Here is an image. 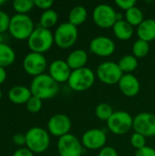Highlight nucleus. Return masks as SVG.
Returning <instances> with one entry per match:
<instances>
[{"instance_id": "nucleus-15", "label": "nucleus", "mask_w": 155, "mask_h": 156, "mask_svg": "<svg viewBox=\"0 0 155 156\" xmlns=\"http://www.w3.org/2000/svg\"><path fill=\"white\" fill-rule=\"evenodd\" d=\"M115 49V43L109 37L98 36L92 38L90 43V50L99 57H110L114 53Z\"/></svg>"}, {"instance_id": "nucleus-4", "label": "nucleus", "mask_w": 155, "mask_h": 156, "mask_svg": "<svg viewBox=\"0 0 155 156\" xmlns=\"http://www.w3.org/2000/svg\"><path fill=\"white\" fill-rule=\"evenodd\" d=\"M50 144L48 132L40 127H32L26 133V145L33 154L47 151Z\"/></svg>"}, {"instance_id": "nucleus-17", "label": "nucleus", "mask_w": 155, "mask_h": 156, "mask_svg": "<svg viewBox=\"0 0 155 156\" xmlns=\"http://www.w3.org/2000/svg\"><path fill=\"white\" fill-rule=\"evenodd\" d=\"M120 90L126 97H135L141 90V84L133 74H123L118 83Z\"/></svg>"}, {"instance_id": "nucleus-19", "label": "nucleus", "mask_w": 155, "mask_h": 156, "mask_svg": "<svg viewBox=\"0 0 155 156\" xmlns=\"http://www.w3.org/2000/svg\"><path fill=\"white\" fill-rule=\"evenodd\" d=\"M139 39L146 42H151L155 39V19L148 18L144 19L136 29Z\"/></svg>"}, {"instance_id": "nucleus-8", "label": "nucleus", "mask_w": 155, "mask_h": 156, "mask_svg": "<svg viewBox=\"0 0 155 156\" xmlns=\"http://www.w3.org/2000/svg\"><path fill=\"white\" fill-rule=\"evenodd\" d=\"M96 76L100 82L107 85H114L119 83L123 76V72L120 69L118 63L104 61L98 66Z\"/></svg>"}, {"instance_id": "nucleus-12", "label": "nucleus", "mask_w": 155, "mask_h": 156, "mask_svg": "<svg viewBox=\"0 0 155 156\" xmlns=\"http://www.w3.org/2000/svg\"><path fill=\"white\" fill-rule=\"evenodd\" d=\"M132 129L145 137L155 135V114L151 112H142L133 118Z\"/></svg>"}, {"instance_id": "nucleus-33", "label": "nucleus", "mask_w": 155, "mask_h": 156, "mask_svg": "<svg viewBox=\"0 0 155 156\" xmlns=\"http://www.w3.org/2000/svg\"><path fill=\"white\" fill-rule=\"evenodd\" d=\"M115 4L125 12L136 5L135 0H115Z\"/></svg>"}, {"instance_id": "nucleus-40", "label": "nucleus", "mask_w": 155, "mask_h": 156, "mask_svg": "<svg viewBox=\"0 0 155 156\" xmlns=\"http://www.w3.org/2000/svg\"><path fill=\"white\" fill-rule=\"evenodd\" d=\"M0 43H4L3 42V35L2 34H0Z\"/></svg>"}, {"instance_id": "nucleus-21", "label": "nucleus", "mask_w": 155, "mask_h": 156, "mask_svg": "<svg viewBox=\"0 0 155 156\" xmlns=\"http://www.w3.org/2000/svg\"><path fill=\"white\" fill-rule=\"evenodd\" d=\"M112 30L114 36L120 40H129L133 35V27L125 19L116 21L112 27Z\"/></svg>"}, {"instance_id": "nucleus-2", "label": "nucleus", "mask_w": 155, "mask_h": 156, "mask_svg": "<svg viewBox=\"0 0 155 156\" xmlns=\"http://www.w3.org/2000/svg\"><path fill=\"white\" fill-rule=\"evenodd\" d=\"M54 43V34L50 29L42 27L35 28L27 39V45L31 51L40 54L48 51Z\"/></svg>"}, {"instance_id": "nucleus-39", "label": "nucleus", "mask_w": 155, "mask_h": 156, "mask_svg": "<svg viewBox=\"0 0 155 156\" xmlns=\"http://www.w3.org/2000/svg\"><path fill=\"white\" fill-rule=\"evenodd\" d=\"M5 79H6V71H5V68L0 67V84L5 82Z\"/></svg>"}, {"instance_id": "nucleus-22", "label": "nucleus", "mask_w": 155, "mask_h": 156, "mask_svg": "<svg viewBox=\"0 0 155 156\" xmlns=\"http://www.w3.org/2000/svg\"><path fill=\"white\" fill-rule=\"evenodd\" d=\"M88 17V11L83 5L74 6L69 14V22L76 27L82 25Z\"/></svg>"}, {"instance_id": "nucleus-28", "label": "nucleus", "mask_w": 155, "mask_h": 156, "mask_svg": "<svg viewBox=\"0 0 155 156\" xmlns=\"http://www.w3.org/2000/svg\"><path fill=\"white\" fill-rule=\"evenodd\" d=\"M114 113L112 107L106 102H102L97 105L95 109V114L100 121L108 122V120L111 117V115Z\"/></svg>"}, {"instance_id": "nucleus-36", "label": "nucleus", "mask_w": 155, "mask_h": 156, "mask_svg": "<svg viewBox=\"0 0 155 156\" xmlns=\"http://www.w3.org/2000/svg\"><path fill=\"white\" fill-rule=\"evenodd\" d=\"M98 156H118V153L111 146H104L100 149Z\"/></svg>"}, {"instance_id": "nucleus-11", "label": "nucleus", "mask_w": 155, "mask_h": 156, "mask_svg": "<svg viewBox=\"0 0 155 156\" xmlns=\"http://www.w3.org/2000/svg\"><path fill=\"white\" fill-rule=\"evenodd\" d=\"M23 68L28 75L35 78L44 74V71L47 68V59L43 54L31 51L24 58Z\"/></svg>"}, {"instance_id": "nucleus-20", "label": "nucleus", "mask_w": 155, "mask_h": 156, "mask_svg": "<svg viewBox=\"0 0 155 156\" xmlns=\"http://www.w3.org/2000/svg\"><path fill=\"white\" fill-rule=\"evenodd\" d=\"M66 61L72 70L79 69L86 67L88 62V54L84 49H75L69 54Z\"/></svg>"}, {"instance_id": "nucleus-38", "label": "nucleus", "mask_w": 155, "mask_h": 156, "mask_svg": "<svg viewBox=\"0 0 155 156\" xmlns=\"http://www.w3.org/2000/svg\"><path fill=\"white\" fill-rule=\"evenodd\" d=\"M13 156H34V154L28 148L21 147L14 153Z\"/></svg>"}, {"instance_id": "nucleus-13", "label": "nucleus", "mask_w": 155, "mask_h": 156, "mask_svg": "<svg viewBox=\"0 0 155 156\" xmlns=\"http://www.w3.org/2000/svg\"><path fill=\"white\" fill-rule=\"evenodd\" d=\"M71 129V121L66 114L58 113L49 118L48 122V132L58 138L69 134Z\"/></svg>"}, {"instance_id": "nucleus-34", "label": "nucleus", "mask_w": 155, "mask_h": 156, "mask_svg": "<svg viewBox=\"0 0 155 156\" xmlns=\"http://www.w3.org/2000/svg\"><path fill=\"white\" fill-rule=\"evenodd\" d=\"M34 4L35 6L46 11L51 9V6L53 5L54 2L52 0H34Z\"/></svg>"}, {"instance_id": "nucleus-6", "label": "nucleus", "mask_w": 155, "mask_h": 156, "mask_svg": "<svg viewBox=\"0 0 155 156\" xmlns=\"http://www.w3.org/2000/svg\"><path fill=\"white\" fill-rule=\"evenodd\" d=\"M79 37L78 27L69 22L61 23L55 30L54 42L60 48H69L72 47Z\"/></svg>"}, {"instance_id": "nucleus-14", "label": "nucleus", "mask_w": 155, "mask_h": 156, "mask_svg": "<svg viewBox=\"0 0 155 156\" xmlns=\"http://www.w3.org/2000/svg\"><path fill=\"white\" fill-rule=\"evenodd\" d=\"M107 142L106 133L101 129H90L86 131L81 137L83 147L89 150H100Z\"/></svg>"}, {"instance_id": "nucleus-31", "label": "nucleus", "mask_w": 155, "mask_h": 156, "mask_svg": "<svg viewBox=\"0 0 155 156\" xmlns=\"http://www.w3.org/2000/svg\"><path fill=\"white\" fill-rule=\"evenodd\" d=\"M26 110L31 112V113H37L38 112L41 108H42V100L35 97V96H32L28 101L26 102Z\"/></svg>"}, {"instance_id": "nucleus-35", "label": "nucleus", "mask_w": 155, "mask_h": 156, "mask_svg": "<svg viewBox=\"0 0 155 156\" xmlns=\"http://www.w3.org/2000/svg\"><path fill=\"white\" fill-rule=\"evenodd\" d=\"M134 156H155V149L146 145L145 147L137 150Z\"/></svg>"}, {"instance_id": "nucleus-1", "label": "nucleus", "mask_w": 155, "mask_h": 156, "mask_svg": "<svg viewBox=\"0 0 155 156\" xmlns=\"http://www.w3.org/2000/svg\"><path fill=\"white\" fill-rule=\"evenodd\" d=\"M32 96L40 100H48L54 98L59 91V86L48 74H41L35 77L29 87Z\"/></svg>"}, {"instance_id": "nucleus-5", "label": "nucleus", "mask_w": 155, "mask_h": 156, "mask_svg": "<svg viewBox=\"0 0 155 156\" xmlns=\"http://www.w3.org/2000/svg\"><path fill=\"white\" fill-rule=\"evenodd\" d=\"M95 79L96 75L94 71L88 67H84L71 71L68 84L72 90L79 92L86 91L92 87Z\"/></svg>"}, {"instance_id": "nucleus-9", "label": "nucleus", "mask_w": 155, "mask_h": 156, "mask_svg": "<svg viewBox=\"0 0 155 156\" xmlns=\"http://www.w3.org/2000/svg\"><path fill=\"white\" fill-rule=\"evenodd\" d=\"M117 12L108 4L98 5L92 12V19L95 25L101 28H111L116 23Z\"/></svg>"}, {"instance_id": "nucleus-32", "label": "nucleus", "mask_w": 155, "mask_h": 156, "mask_svg": "<svg viewBox=\"0 0 155 156\" xmlns=\"http://www.w3.org/2000/svg\"><path fill=\"white\" fill-rule=\"evenodd\" d=\"M11 17L5 11L0 10V34L8 30Z\"/></svg>"}, {"instance_id": "nucleus-24", "label": "nucleus", "mask_w": 155, "mask_h": 156, "mask_svg": "<svg viewBox=\"0 0 155 156\" xmlns=\"http://www.w3.org/2000/svg\"><path fill=\"white\" fill-rule=\"evenodd\" d=\"M118 65L123 74H132V72H133L138 68L139 61L138 58L133 55H125L121 58Z\"/></svg>"}, {"instance_id": "nucleus-27", "label": "nucleus", "mask_w": 155, "mask_h": 156, "mask_svg": "<svg viewBox=\"0 0 155 156\" xmlns=\"http://www.w3.org/2000/svg\"><path fill=\"white\" fill-rule=\"evenodd\" d=\"M132 49V55L135 58H142L148 55V53L150 51V45L148 42L138 38L133 43Z\"/></svg>"}, {"instance_id": "nucleus-10", "label": "nucleus", "mask_w": 155, "mask_h": 156, "mask_svg": "<svg viewBox=\"0 0 155 156\" xmlns=\"http://www.w3.org/2000/svg\"><path fill=\"white\" fill-rule=\"evenodd\" d=\"M57 148L59 156H81L83 153L81 141L71 133L58 138Z\"/></svg>"}, {"instance_id": "nucleus-16", "label": "nucleus", "mask_w": 155, "mask_h": 156, "mask_svg": "<svg viewBox=\"0 0 155 156\" xmlns=\"http://www.w3.org/2000/svg\"><path fill=\"white\" fill-rule=\"evenodd\" d=\"M72 69L69 68L66 60H54L48 68V75L58 83L68 82Z\"/></svg>"}, {"instance_id": "nucleus-41", "label": "nucleus", "mask_w": 155, "mask_h": 156, "mask_svg": "<svg viewBox=\"0 0 155 156\" xmlns=\"http://www.w3.org/2000/svg\"><path fill=\"white\" fill-rule=\"evenodd\" d=\"M5 3V0H0V5H4Z\"/></svg>"}, {"instance_id": "nucleus-26", "label": "nucleus", "mask_w": 155, "mask_h": 156, "mask_svg": "<svg viewBox=\"0 0 155 156\" xmlns=\"http://www.w3.org/2000/svg\"><path fill=\"white\" fill-rule=\"evenodd\" d=\"M58 13L53 9H48L42 13L39 19V24L40 27L49 29L58 23Z\"/></svg>"}, {"instance_id": "nucleus-25", "label": "nucleus", "mask_w": 155, "mask_h": 156, "mask_svg": "<svg viewBox=\"0 0 155 156\" xmlns=\"http://www.w3.org/2000/svg\"><path fill=\"white\" fill-rule=\"evenodd\" d=\"M124 19L132 27H138L144 20L143 11L136 5L125 12Z\"/></svg>"}, {"instance_id": "nucleus-30", "label": "nucleus", "mask_w": 155, "mask_h": 156, "mask_svg": "<svg viewBox=\"0 0 155 156\" xmlns=\"http://www.w3.org/2000/svg\"><path fill=\"white\" fill-rule=\"evenodd\" d=\"M131 144L136 149V151L140 150L146 146V137L138 133H134L131 136Z\"/></svg>"}, {"instance_id": "nucleus-23", "label": "nucleus", "mask_w": 155, "mask_h": 156, "mask_svg": "<svg viewBox=\"0 0 155 156\" xmlns=\"http://www.w3.org/2000/svg\"><path fill=\"white\" fill-rule=\"evenodd\" d=\"M16 59L15 50L5 43H0V67L6 68L14 63Z\"/></svg>"}, {"instance_id": "nucleus-3", "label": "nucleus", "mask_w": 155, "mask_h": 156, "mask_svg": "<svg viewBox=\"0 0 155 156\" xmlns=\"http://www.w3.org/2000/svg\"><path fill=\"white\" fill-rule=\"evenodd\" d=\"M34 29V22L28 15L16 14L10 19L8 31L16 39H28Z\"/></svg>"}, {"instance_id": "nucleus-42", "label": "nucleus", "mask_w": 155, "mask_h": 156, "mask_svg": "<svg viewBox=\"0 0 155 156\" xmlns=\"http://www.w3.org/2000/svg\"><path fill=\"white\" fill-rule=\"evenodd\" d=\"M1 99H2V90L0 89V101H1Z\"/></svg>"}, {"instance_id": "nucleus-29", "label": "nucleus", "mask_w": 155, "mask_h": 156, "mask_svg": "<svg viewBox=\"0 0 155 156\" xmlns=\"http://www.w3.org/2000/svg\"><path fill=\"white\" fill-rule=\"evenodd\" d=\"M34 6V0H15L13 2V7L17 14L26 15Z\"/></svg>"}, {"instance_id": "nucleus-37", "label": "nucleus", "mask_w": 155, "mask_h": 156, "mask_svg": "<svg viewBox=\"0 0 155 156\" xmlns=\"http://www.w3.org/2000/svg\"><path fill=\"white\" fill-rule=\"evenodd\" d=\"M13 142L17 146L26 145V134L23 133H16L13 137Z\"/></svg>"}, {"instance_id": "nucleus-7", "label": "nucleus", "mask_w": 155, "mask_h": 156, "mask_svg": "<svg viewBox=\"0 0 155 156\" xmlns=\"http://www.w3.org/2000/svg\"><path fill=\"white\" fill-rule=\"evenodd\" d=\"M107 125L112 133L116 135H123L132 129L133 118L127 112L118 111L115 112L108 120Z\"/></svg>"}, {"instance_id": "nucleus-18", "label": "nucleus", "mask_w": 155, "mask_h": 156, "mask_svg": "<svg viewBox=\"0 0 155 156\" xmlns=\"http://www.w3.org/2000/svg\"><path fill=\"white\" fill-rule=\"evenodd\" d=\"M31 97L32 93L30 89L23 85L14 86L8 91V99L15 104H26Z\"/></svg>"}]
</instances>
